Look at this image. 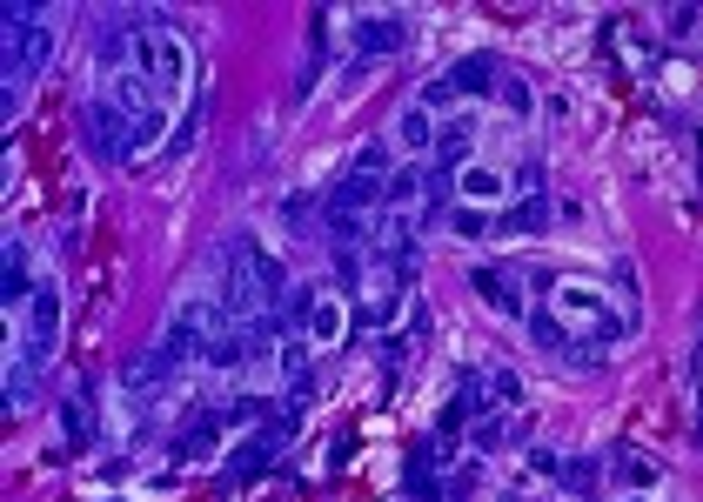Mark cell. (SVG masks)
I'll return each mask as SVG.
<instances>
[{
    "label": "cell",
    "instance_id": "obj_1",
    "mask_svg": "<svg viewBox=\"0 0 703 502\" xmlns=\"http://www.w3.org/2000/svg\"><path fill=\"white\" fill-rule=\"evenodd\" d=\"M54 349H61V288L41 282L34 288V308H27V328H21V362L41 375L54 362Z\"/></svg>",
    "mask_w": 703,
    "mask_h": 502
},
{
    "label": "cell",
    "instance_id": "obj_2",
    "mask_svg": "<svg viewBox=\"0 0 703 502\" xmlns=\"http://www.w3.org/2000/svg\"><path fill=\"white\" fill-rule=\"evenodd\" d=\"M81 128H88V148L101 154V161H128L134 154V121L114 101H88L81 108Z\"/></svg>",
    "mask_w": 703,
    "mask_h": 502
},
{
    "label": "cell",
    "instance_id": "obj_3",
    "mask_svg": "<svg viewBox=\"0 0 703 502\" xmlns=\"http://www.w3.org/2000/svg\"><path fill=\"white\" fill-rule=\"evenodd\" d=\"M550 315H570V322H590V342H623V322H616L610 308H603V295L583 282H563L556 288V308Z\"/></svg>",
    "mask_w": 703,
    "mask_h": 502
},
{
    "label": "cell",
    "instance_id": "obj_4",
    "mask_svg": "<svg viewBox=\"0 0 703 502\" xmlns=\"http://www.w3.org/2000/svg\"><path fill=\"white\" fill-rule=\"evenodd\" d=\"M349 47H355V61H382V54L409 47V21H402V14H362Z\"/></svg>",
    "mask_w": 703,
    "mask_h": 502
},
{
    "label": "cell",
    "instance_id": "obj_5",
    "mask_svg": "<svg viewBox=\"0 0 703 502\" xmlns=\"http://www.w3.org/2000/svg\"><path fill=\"white\" fill-rule=\"evenodd\" d=\"M483 415H489V382L456 375V395H449L442 415H436V436H449V429H462V422H483Z\"/></svg>",
    "mask_w": 703,
    "mask_h": 502
},
{
    "label": "cell",
    "instance_id": "obj_6",
    "mask_svg": "<svg viewBox=\"0 0 703 502\" xmlns=\"http://www.w3.org/2000/svg\"><path fill=\"white\" fill-rule=\"evenodd\" d=\"M369 208H382V175H362V168H349V175L329 188V215H369Z\"/></svg>",
    "mask_w": 703,
    "mask_h": 502
},
{
    "label": "cell",
    "instance_id": "obj_7",
    "mask_svg": "<svg viewBox=\"0 0 703 502\" xmlns=\"http://www.w3.org/2000/svg\"><path fill=\"white\" fill-rule=\"evenodd\" d=\"M168 382H175V369H168V362H161V349L134 355L128 369H121V389H128L134 402H161V395H168Z\"/></svg>",
    "mask_w": 703,
    "mask_h": 502
},
{
    "label": "cell",
    "instance_id": "obj_8",
    "mask_svg": "<svg viewBox=\"0 0 703 502\" xmlns=\"http://www.w3.org/2000/svg\"><path fill=\"white\" fill-rule=\"evenodd\" d=\"M275 449H282L275 429H255L248 442H235V456H228V482H255L268 462H275Z\"/></svg>",
    "mask_w": 703,
    "mask_h": 502
},
{
    "label": "cell",
    "instance_id": "obj_9",
    "mask_svg": "<svg viewBox=\"0 0 703 502\" xmlns=\"http://www.w3.org/2000/svg\"><path fill=\"white\" fill-rule=\"evenodd\" d=\"M469 288H476V295H483L503 322H523V315H529L523 288H509V275H496V268H476V275H469Z\"/></svg>",
    "mask_w": 703,
    "mask_h": 502
},
{
    "label": "cell",
    "instance_id": "obj_10",
    "mask_svg": "<svg viewBox=\"0 0 703 502\" xmlns=\"http://www.w3.org/2000/svg\"><path fill=\"white\" fill-rule=\"evenodd\" d=\"M469 154H476V121H469V114L449 121V128H436V168H442V175H456Z\"/></svg>",
    "mask_w": 703,
    "mask_h": 502
},
{
    "label": "cell",
    "instance_id": "obj_11",
    "mask_svg": "<svg viewBox=\"0 0 703 502\" xmlns=\"http://www.w3.org/2000/svg\"><path fill=\"white\" fill-rule=\"evenodd\" d=\"M215 436H221V415L208 409V415H195V422L175 436V449H168V456H175V462H208V456H215Z\"/></svg>",
    "mask_w": 703,
    "mask_h": 502
},
{
    "label": "cell",
    "instance_id": "obj_12",
    "mask_svg": "<svg viewBox=\"0 0 703 502\" xmlns=\"http://www.w3.org/2000/svg\"><path fill=\"white\" fill-rule=\"evenodd\" d=\"M81 395H88V389H81ZM81 395H67V402H61V436H67V449H94V436H101L94 402H81Z\"/></svg>",
    "mask_w": 703,
    "mask_h": 502
},
{
    "label": "cell",
    "instance_id": "obj_13",
    "mask_svg": "<svg viewBox=\"0 0 703 502\" xmlns=\"http://www.w3.org/2000/svg\"><path fill=\"white\" fill-rule=\"evenodd\" d=\"M442 81H449L456 94H489L496 88V61H489V54H469V61H456Z\"/></svg>",
    "mask_w": 703,
    "mask_h": 502
},
{
    "label": "cell",
    "instance_id": "obj_14",
    "mask_svg": "<svg viewBox=\"0 0 703 502\" xmlns=\"http://www.w3.org/2000/svg\"><path fill=\"white\" fill-rule=\"evenodd\" d=\"M550 228V195L536 188V195H523L516 208H509V221H503V235H543Z\"/></svg>",
    "mask_w": 703,
    "mask_h": 502
},
{
    "label": "cell",
    "instance_id": "obj_15",
    "mask_svg": "<svg viewBox=\"0 0 703 502\" xmlns=\"http://www.w3.org/2000/svg\"><path fill=\"white\" fill-rule=\"evenodd\" d=\"M27 295H34V282H27V248L21 241H7V275H0V302L21 308Z\"/></svg>",
    "mask_w": 703,
    "mask_h": 502
},
{
    "label": "cell",
    "instance_id": "obj_16",
    "mask_svg": "<svg viewBox=\"0 0 703 502\" xmlns=\"http://www.w3.org/2000/svg\"><path fill=\"white\" fill-rule=\"evenodd\" d=\"M503 188H509V181L496 175V168H462V181H456V195L469 201V208H483V201H496Z\"/></svg>",
    "mask_w": 703,
    "mask_h": 502
},
{
    "label": "cell",
    "instance_id": "obj_17",
    "mask_svg": "<svg viewBox=\"0 0 703 502\" xmlns=\"http://www.w3.org/2000/svg\"><path fill=\"white\" fill-rule=\"evenodd\" d=\"M396 141H402V148H409V154L436 148V121H429V114H422V108H402V114H396Z\"/></svg>",
    "mask_w": 703,
    "mask_h": 502
},
{
    "label": "cell",
    "instance_id": "obj_18",
    "mask_svg": "<svg viewBox=\"0 0 703 502\" xmlns=\"http://www.w3.org/2000/svg\"><path fill=\"white\" fill-rule=\"evenodd\" d=\"M610 476H616V482H630V489L643 496V489H657V462H650V456H630V449H616Z\"/></svg>",
    "mask_w": 703,
    "mask_h": 502
},
{
    "label": "cell",
    "instance_id": "obj_19",
    "mask_svg": "<svg viewBox=\"0 0 703 502\" xmlns=\"http://www.w3.org/2000/svg\"><path fill=\"white\" fill-rule=\"evenodd\" d=\"M496 94H503V108L516 114V121H529V108H536V94H529V81H523V74H503V81H496Z\"/></svg>",
    "mask_w": 703,
    "mask_h": 502
},
{
    "label": "cell",
    "instance_id": "obj_20",
    "mask_svg": "<svg viewBox=\"0 0 703 502\" xmlns=\"http://www.w3.org/2000/svg\"><path fill=\"white\" fill-rule=\"evenodd\" d=\"M342 322H349V315H342V302H315L308 335H315V342H335V335H342Z\"/></svg>",
    "mask_w": 703,
    "mask_h": 502
},
{
    "label": "cell",
    "instance_id": "obj_21",
    "mask_svg": "<svg viewBox=\"0 0 703 502\" xmlns=\"http://www.w3.org/2000/svg\"><path fill=\"white\" fill-rule=\"evenodd\" d=\"M556 482H563V489H570V496H590V489H596V462H590V456L563 462V469H556Z\"/></svg>",
    "mask_w": 703,
    "mask_h": 502
},
{
    "label": "cell",
    "instance_id": "obj_22",
    "mask_svg": "<svg viewBox=\"0 0 703 502\" xmlns=\"http://www.w3.org/2000/svg\"><path fill=\"white\" fill-rule=\"evenodd\" d=\"M449 235H456V241H483V208L456 201V208H449Z\"/></svg>",
    "mask_w": 703,
    "mask_h": 502
},
{
    "label": "cell",
    "instance_id": "obj_23",
    "mask_svg": "<svg viewBox=\"0 0 703 502\" xmlns=\"http://www.w3.org/2000/svg\"><path fill=\"white\" fill-rule=\"evenodd\" d=\"M503 436H509V429H503V422H489V415H483V422H469V442H476V456H496V449H503Z\"/></svg>",
    "mask_w": 703,
    "mask_h": 502
},
{
    "label": "cell",
    "instance_id": "obj_24",
    "mask_svg": "<svg viewBox=\"0 0 703 502\" xmlns=\"http://www.w3.org/2000/svg\"><path fill=\"white\" fill-rule=\"evenodd\" d=\"M489 402H509V409H516V402H523V375L496 369V375H489Z\"/></svg>",
    "mask_w": 703,
    "mask_h": 502
},
{
    "label": "cell",
    "instance_id": "obj_25",
    "mask_svg": "<svg viewBox=\"0 0 703 502\" xmlns=\"http://www.w3.org/2000/svg\"><path fill=\"white\" fill-rule=\"evenodd\" d=\"M355 168H362V175H389V148H382V141H369V148L355 154Z\"/></svg>",
    "mask_w": 703,
    "mask_h": 502
},
{
    "label": "cell",
    "instance_id": "obj_26",
    "mask_svg": "<svg viewBox=\"0 0 703 502\" xmlns=\"http://www.w3.org/2000/svg\"><path fill=\"white\" fill-rule=\"evenodd\" d=\"M449 101H456V88H449V81H442V74H436V81L422 88V101H416V108L429 114V108H449Z\"/></svg>",
    "mask_w": 703,
    "mask_h": 502
},
{
    "label": "cell",
    "instance_id": "obj_27",
    "mask_svg": "<svg viewBox=\"0 0 703 502\" xmlns=\"http://www.w3.org/2000/svg\"><path fill=\"white\" fill-rule=\"evenodd\" d=\"M670 34H677V41H690V34H697V7H690V0H683V7H670Z\"/></svg>",
    "mask_w": 703,
    "mask_h": 502
},
{
    "label": "cell",
    "instance_id": "obj_28",
    "mask_svg": "<svg viewBox=\"0 0 703 502\" xmlns=\"http://www.w3.org/2000/svg\"><path fill=\"white\" fill-rule=\"evenodd\" d=\"M47 67V27H34V41H27V74H41Z\"/></svg>",
    "mask_w": 703,
    "mask_h": 502
},
{
    "label": "cell",
    "instance_id": "obj_29",
    "mask_svg": "<svg viewBox=\"0 0 703 502\" xmlns=\"http://www.w3.org/2000/svg\"><path fill=\"white\" fill-rule=\"evenodd\" d=\"M529 469H536V476H556L563 462H556V449H529Z\"/></svg>",
    "mask_w": 703,
    "mask_h": 502
},
{
    "label": "cell",
    "instance_id": "obj_30",
    "mask_svg": "<svg viewBox=\"0 0 703 502\" xmlns=\"http://www.w3.org/2000/svg\"><path fill=\"white\" fill-rule=\"evenodd\" d=\"M108 502H128V496H108Z\"/></svg>",
    "mask_w": 703,
    "mask_h": 502
},
{
    "label": "cell",
    "instance_id": "obj_31",
    "mask_svg": "<svg viewBox=\"0 0 703 502\" xmlns=\"http://www.w3.org/2000/svg\"><path fill=\"white\" fill-rule=\"evenodd\" d=\"M623 502H643V496H623Z\"/></svg>",
    "mask_w": 703,
    "mask_h": 502
}]
</instances>
